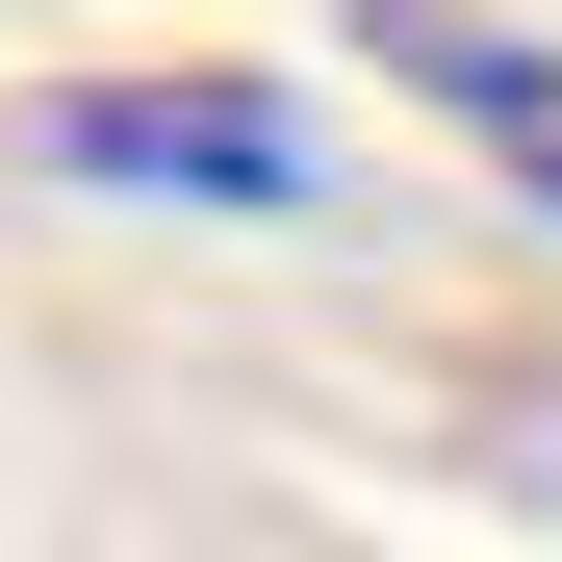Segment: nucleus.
<instances>
[{
  "mask_svg": "<svg viewBox=\"0 0 562 562\" xmlns=\"http://www.w3.org/2000/svg\"><path fill=\"white\" fill-rule=\"evenodd\" d=\"M26 154L103 205H307V103H256V77H77V103H26Z\"/></svg>",
  "mask_w": 562,
  "mask_h": 562,
  "instance_id": "f257e3e1",
  "label": "nucleus"
},
{
  "mask_svg": "<svg viewBox=\"0 0 562 562\" xmlns=\"http://www.w3.org/2000/svg\"><path fill=\"white\" fill-rule=\"evenodd\" d=\"M384 77L512 179V205H562V52H537V26H486V0H384Z\"/></svg>",
  "mask_w": 562,
  "mask_h": 562,
  "instance_id": "f03ea898",
  "label": "nucleus"
},
{
  "mask_svg": "<svg viewBox=\"0 0 562 562\" xmlns=\"http://www.w3.org/2000/svg\"><path fill=\"white\" fill-rule=\"evenodd\" d=\"M512 460H537V486H562V384H537V409H512Z\"/></svg>",
  "mask_w": 562,
  "mask_h": 562,
  "instance_id": "7ed1b4c3",
  "label": "nucleus"
}]
</instances>
